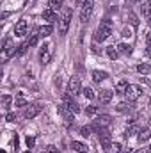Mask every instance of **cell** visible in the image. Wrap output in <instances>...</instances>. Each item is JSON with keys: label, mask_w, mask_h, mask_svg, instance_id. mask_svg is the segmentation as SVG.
I'll use <instances>...</instances> for the list:
<instances>
[{"label": "cell", "mask_w": 151, "mask_h": 153, "mask_svg": "<svg viewBox=\"0 0 151 153\" xmlns=\"http://www.w3.org/2000/svg\"><path fill=\"white\" fill-rule=\"evenodd\" d=\"M80 135L82 137H89L91 135V126H82L80 128Z\"/></svg>", "instance_id": "1f68e13d"}, {"label": "cell", "mask_w": 151, "mask_h": 153, "mask_svg": "<svg viewBox=\"0 0 151 153\" xmlns=\"http://www.w3.org/2000/svg\"><path fill=\"white\" fill-rule=\"evenodd\" d=\"M85 2H89V0H76V4H78V5H84Z\"/></svg>", "instance_id": "ab89813d"}, {"label": "cell", "mask_w": 151, "mask_h": 153, "mask_svg": "<svg viewBox=\"0 0 151 153\" xmlns=\"http://www.w3.org/2000/svg\"><path fill=\"white\" fill-rule=\"evenodd\" d=\"M27 34V20H20L16 25H14V36L21 38Z\"/></svg>", "instance_id": "7c38bea8"}, {"label": "cell", "mask_w": 151, "mask_h": 153, "mask_svg": "<svg viewBox=\"0 0 151 153\" xmlns=\"http://www.w3.org/2000/svg\"><path fill=\"white\" fill-rule=\"evenodd\" d=\"M44 153H50V152H44Z\"/></svg>", "instance_id": "7bdbcfd3"}, {"label": "cell", "mask_w": 151, "mask_h": 153, "mask_svg": "<svg viewBox=\"0 0 151 153\" xmlns=\"http://www.w3.org/2000/svg\"><path fill=\"white\" fill-rule=\"evenodd\" d=\"M139 4H141V11H142V14L150 20V16H151V2L150 0H139Z\"/></svg>", "instance_id": "4fadbf2b"}, {"label": "cell", "mask_w": 151, "mask_h": 153, "mask_svg": "<svg viewBox=\"0 0 151 153\" xmlns=\"http://www.w3.org/2000/svg\"><path fill=\"white\" fill-rule=\"evenodd\" d=\"M135 153H146V152H144V150H137Z\"/></svg>", "instance_id": "60d3db41"}, {"label": "cell", "mask_w": 151, "mask_h": 153, "mask_svg": "<svg viewBox=\"0 0 151 153\" xmlns=\"http://www.w3.org/2000/svg\"><path fill=\"white\" fill-rule=\"evenodd\" d=\"M110 152L112 153H123V146H121L119 143H114L112 146H110Z\"/></svg>", "instance_id": "4dcf8cb0"}, {"label": "cell", "mask_w": 151, "mask_h": 153, "mask_svg": "<svg viewBox=\"0 0 151 153\" xmlns=\"http://www.w3.org/2000/svg\"><path fill=\"white\" fill-rule=\"evenodd\" d=\"M130 22H132V25H133V27H137V25H139V20H137V16H135L133 13H130Z\"/></svg>", "instance_id": "d6a6232c"}, {"label": "cell", "mask_w": 151, "mask_h": 153, "mask_svg": "<svg viewBox=\"0 0 151 153\" xmlns=\"http://www.w3.org/2000/svg\"><path fill=\"white\" fill-rule=\"evenodd\" d=\"M64 103L68 105V109H70L73 114H78V112L82 111V109H80V105L75 102V98H73L71 94H64Z\"/></svg>", "instance_id": "9c48e42d"}, {"label": "cell", "mask_w": 151, "mask_h": 153, "mask_svg": "<svg viewBox=\"0 0 151 153\" xmlns=\"http://www.w3.org/2000/svg\"><path fill=\"white\" fill-rule=\"evenodd\" d=\"M115 48H117V52H119L121 55H130V53H132V46L126 45V43H119Z\"/></svg>", "instance_id": "2e32d148"}, {"label": "cell", "mask_w": 151, "mask_h": 153, "mask_svg": "<svg viewBox=\"0 0 151 153\" xmlns=\"http://www.w3.org/2000/svg\"><path fill=\"white\" fill-rule=\"evenodd\" d=\"M110 34H112V22H110V20H103V22L100 23V27L96 29L94 41H100V43H103L105 39L110 38Z\"/></svg>", "instance_id": "6da1fadb"}, {"label": "cell", "mask_w": 151, "mask_h": 153, "mask_svg": "<svg viewBox=\"0 0 151 153\" xmlns=\"http://www.w3.org/2000/svg\"><path fill=\"white\" fill-rule=\"evenodd\" d=\"M38 39H39V34H30V38L27 39V45L29 46H36L38 45Z\"/></svg>", "instance_id": "f1b7e54d"}, {"label": "cell", "mask_w": 151, "mask_h": 153, "mask_svg": "<svg viewBox=\"0 0 151 153\" xmlns=\"http://www.w3.org/2000/svg\"><path fill=\"white\" fill-rule=\"evenodd\" d=\"M5 119H7L9 123H13V121H16V116H14V114H7V117H5Z\"/></svg>", "instance_id": "8d00e7d4"}, {"label": "cell", "mask_w": 151, "mask_h": 153, "mask_svg": "<svg viewBox=\"0 0 151 153\" xmlns=\"http://www.w3.org/2000/svg\"><path fill=\"white\" fill-rule=\"evenodd\" d=\"M107 76H109V75H107L105 71H100V70H94V71H93V80H94V82H98V84H100V82H103Z\"/></svg>", "instance_id": "d6986e66"}, {"label": "cell", "mask_w": 151, "mask_h": 153, "mask_svg": "<svg viewBox=\"0 0 151 153\" xmlns=\"http://www.w3.org/2000/svg\"><path fill=\"white\" fill-rule=\"evenodd\" d=\"M14 105H16V107H25V105H27V98L23 96V93H18V94L14 96Z\"/></svg>", "instance_id": "ffe728a7"}, {"label": "cell", "mask_w": 151, "mask_h": 153, "mask_svg": "<svg viewBox=\"0 0 151 153\" xmlns=\"http://www.w3.org/2000/svg\"><path fill=\"white\" fill-rule=\"evenodd\" d=\"M139 130H141V128H139L137 125H130V126L126 128V134H124V135H126V139H128V137H132V135H135V134H139Z\"/></svg>", "instance_id": "cb8c5ba5"}, {"label": "cell", "mask_w": 151, "mask_h": 153, "mask_svg": "<svg viewBox=\"0 0 151 153\" xmlns=\"http://www.w3.org/2000/svg\"><path fill=\"white\" fill-rule=\"evenodd\" d=\"M112 123V117L109 114H101L96 117V123H94V126H100V128H107L109 125Z\"/></svg>", "instance_id": "8fae6325"}, {"label": "cell", "mask_w": 151, "mask_h": 153, "mask_svg": "<svg viewBox=\"0 0 151 153\" xmlns=\"http://www.w3.org/2000/svg\"><path fill=\"white\" fill-rule=\"evenodd\" d=\"M11 102H13V98H11L9 94H4V96H2V107H4V109H9Z\"/></svg>", "instance_id": "83f0119b"}, {"label": "cell", "mask_w": 151, "mask_h": 153, "mask_svg": "<svg viewBox=\"0 0 151 153\" xmlns=\"http://www.w3.org/2000/svg\"><path fill=\"white\" fill-rule=\"evenodd\" d=\"M146 41H148V53L151 55V30L148 32V38H146Z\"/></svg>", "instance_id": "836d02e7"}, {"label": "cell", "mask_w": 151, "mask_h": 153, "mask_svg": "<svg viewBox=\"0 0 151 153\" xmlns=\"http://www.w3.org/2000/svg\"><path fill=\"white\" fill-rule=\"evenodd\" d=\"M141 94H142V89H141V85H135V84H130V85L126 87V93H124V96H126L128 102H135V100H139Z\"/></svg>", "instance_id": "3957f363"}, {"label": "cell", "mask_w": 151, "mask_h": 153, "mask_svg": "<svg viewBox=\"0 0 151 153\" xmlns=\"http://www.w3.org/2000/svg\"><path fill=\"white\" fill-rule=\"evenodd\" d=\"M130 2H132V0H130Z\"/></svg>", "instance_id": "ee69618b"}, {"label": "cell", "mask_w": 151, "mask_h": 153, "mask_svg": "<svg viewBox=\"0 0 151 153\" xmlns=\"http://www.w3.org/2000/svg\"><path fill=\"white\" fill-rule=\"evenodd\" d=\"M57 112L61 114V117L64 119V123L66 125H71L73 123V112L68 109V105L64 103V105H57Z\"/></svg>", "instance_id": "5b68a950"}, {"label": "cell", "mask_w": 151, "mask_h": 153, "mask_svg": "<svg viewBox=\"0 0 151 153\" xmlns=\"http://www.w3.org/2000/svg\"><path fill=\"white\" fill-rule=\"evenodd\" d=\"M137 71H139L141 75H150L151 73V64H148V62L139 64V66H137Z\"/></svg>", "instance_id": "7402d4cb"}, {"label": "cell", "mask_w": 151, "mask_h": 153, "mask_svg": "<svg viewBox=\"0 0 151 153\" xmlns=\"http://www.w3.org/2000/svg\"><path fill=\"white\" fill-rule=\"evenodd\" d=\"M93 9H94V0H89V2H85V4L82 5V9H80V20H82L84 23L91 20Z\"/></svg>", "instance_id": "277c9868"}, {"label": "cell", "mask_w": 151, "mask_h": 153, "mask_svg": "<svg viewBox=\"0 0 151 153\" xmlns=\"http://www.w3.org/2000/svg\"><path fill=\"white\" fill-rule=\"evenodd\" d=\"M80 91H84L80 80H78V78H71V80L68 82V94H71V96L75 98V96L80 94Z\"/></svg>", "instance_id": "8992f818"}, {"label": "cell", "mask_w": 151, "mask_h": 153, "mask_svg": "<svg viewBox=\"0 0 151 153\" xmlns=\"http://www.w3.org/2000/svg\"><path fill=\"white\" fill-rule=\"evenodd\" d=\"M150 137H151V130L150 128H141V130H139V135H137L139 143H146Z\"/></svg>", "instance_id": "9a60e30c"}, {"label": "cell", "mask_w": 151, "mask_h": 153, "mask_svg": "<svg viewBox=\"0 0 151 153\" xmlns=\"http://www.w3.org/2000/svg\"><path fill=\"white\" fill-rule=\"evenodd\" d=\"M123 36H126V38H128V36H132V32H130L128 29H124V30H123Z\"/></svg>", "instance_id": "f35d334b"}, {"label": "cell", "mask_w": 151, "mask_h": 153, "mask_svg": "<svg viewBox=\"0 0 151 153\" xmlns=\"http://www.w3.org/2000/svg\"><path fill=\"white\" fill-rule=\"evenodd\" d=\"M150 25H151V16H150Z\"/></svg>", "instance_id": "b9f144b4"}, {"label": "cell", "mask_w": 151, "mask_h": 153, "mask_svg": "<svg viewBox=\"0 0 151 153\" xmlns=\"http://www.w3.org/2000/svg\"><path fill=\"white\" fill-rule=\"evenodd\" d=\"M150 150H151V148H150Z\"/></svg>", "instance_id": "bcb514c9"}, {"label": "cell", "mask_w": 151, "mask_h": 153, "mask_svg": "<svg viewBox=\"0 0 151 153\" xmlns=\"http://www.w3.org/2000/svg\"><path fill=\"white\" fill-rule=\"evenodd\" d=\"M112 96H114V93L110 91V89H101L100 94H98V100H100L101 105H107V103H110Z\"/></svg>", "instance_id": "30bf717a"}, {"label": "cell", "mask_w": 151, "mask_h": 153, "mask_svg": "<svg viewBox=\"0 0 151 153\" xmlns=\"http://www.w3.org/2000/svg\"><path fill=\"white\" fill-rule=\"evenodd\" d=\"M43 20H46V22L53 23V22L57 20V14H55V11H52L50 7H48V9H44V11H43Z\"/></svg>", "instance_id": "5bb4252c"}, {"label": "cell", "mask_w": 151, "mask_h": 153, "mask_svg": "<svg viewBox=\"0 0 151 153\" xmlns=\"http://www.w3.org/2000/svg\"><path fill=\"white\" fill-rule=\"evenodd\" d=\"M27 153H29V152H27Z\"/></svg>", "instance_id": "f6af8a7d"}, {"label": "cell", "mask_w": 151, "mask_h": 153, "mask_svg": "<svg viewBox=\"0 0 151 153\" xmlns=\"http://www.w3.org/2000/svg\"><path fill=\"white\" fill-rule=\"evenodd\" d=\"M48 152H50V153H61L57 148H55V146H48Z\"/></svg>", "instance_id": "74e56055"}, {"label": "cell", "mask_w": 151, "mask_h": 153, "mask_svg": "<svg viewBox=\"0 0 151 153\" xmlns=\"http://www.w3.org/2000/svg\"><path fill=\"white\" fill-rule=\"evenodd\" d=\"M48 7L52 11H59L62 7V0H48Z\"/></svg>", "instance_id": "d4e9b609"}, {"label": "cell", "mask_w": 151, "mask_h": 153, "mask_svg": "<svg viewBox=\"0 0 151 153\" xmlns=\"http://www.w3.org/2000/svg\"><path fill=\"white\" fill-rule=\"evenodd\" d=\"M70 22H71V9H64L62 14H61V18H59V32L61 34H66L68 32Z\"/></svg>", "instance_id": "7a4b0ae2"}, {"label": "cell", "mask_w": 151, "mask_h": 153, "mask_svg": "<svg viewBox=\"0 0 151 153\" xmlns=\"http://www.w3.org/2000/svg\"><path fill=\"white\" fill-rule=\"evenodd\" d=\"M39 59L43 64H48L52 61V46L50 45H43V48L39 50Z\"/></svg>", "instance_id": "ba28073f"}, {"label": "cell", "mask_w": 151, "mask_h": 153, "mask_svg": "<svg viewBox=\"0 0 151 153\" xmlns=\"http://www.w3.org/2000/svg\"><path fill=\"white\" fill-rule=\"evenodd\" d=\"M27 48H30V46H29L27 43H23V45H20V46H18V50L14 52V57H21V55H23V53L27 52Z\"/></svg>", "instance_id": "4316f807"}, {"label": "cell", "mask_w": 151, "mask_h": 153, "mask_svg": "<svg viewBox=\"0 0 151 153\" xmlns=\"http://www.w3.org/2000/svg\"><path fill=\"white\" fill-rule=\"evenodd\" d=\"M85 114L91 116V117H94V116L100 114V107H96V105H89V107H85Z\"/></svg>", "instance_id": "603a6c76"}, {"label": "cell", "mask_w": 151, "mask_h": 153, "mask_svg": "<svg viewBox=\"0 0 151 153\" xmlns=\"http://www.w3.org/2000/svg\"><path fill=\"white\" fill-rule=\"evenodd\" d=\"M71 148L78 153H87V146H85L84 143H78V141H73V143H71Z\"/></svg>", "instance_id": "44dd1931"}, {"label": "cell", "mask_w": 151, "mask_h": 153, "mask_svg": "<svg viewBox=\"0 0 151 153\" xmlns=\"http://www.w3.org/2000/svg\"><path fill=\"white\" fill-rule=\"evenodd\" d=\"M128 85H130V84H128L126 80H119V82L115 84V93H117V94H124Z\"/></svg>", "instance_id": "ac0fdd59"}, {"label": "cell", "mask_w": 151, "mask_h": 153, "mask_svg": "<svg viewBox=\"0 0 151 153\" xmlns=\"http://www.w3.org/2000/svg\"><path fill=\"white\" fill-rule=\"evenodd\" d=\"M126 109H128V105H126V103H119V105H117V111H119V112H124Z\"/></svg>", "instance_id": "e575fe53"}, {"label": "cell", "mask_w": 151, "mask_h": 153, "mask_svg": "<svg viewBox=\"0 0 151 153\" xmlns=\"http://www.w3.org/2000/svg\"><path fill=\"white\" fill-rule=\"evenodd\" d=\"M27 146H29V148L34 146V137H27Z\"/></svg>", "instance_id": "d590c367"}, {"label": "cell", "mask_w": 151, "mask_h": 153, "mask_svg": "<svg viewBox=\"0 0 151 153\" xmlns=\"http://www.w3.org/2000/svg\"><path fill=\"white\" fill-rule=\"evenodd\" d=\"M41 111H43V105H41V103H32V105H29V107L25 109L23 116H25V119H32V117H36Z\"/></svg>", "instance_id": "52a82bcc"}, {"label": "cell", "mask_w": 151, "mask_h": 153, "mask_svg": "<svg viewBox=\"0 0 151 153\" xmlns=\"http://www.w3.org/2000/svg\"><path fill=\"white\" fill-rule=\"evenodd\" d=\"M52 32H53L52 25H41V27L38 29V34H39V36H43V38H48Z\"/></svg>", "instance_id": "e0dca14e"}, {"label": "cell", "mask_w": 151, "mask_h": 153, "mask_svg": "<svg viewBox=\"0 0 151 153\" xmlns=\"http://www.w3.org/2000/svg\"><path fill=\"white\" fill-rule=\"evenodd\" d=\"M84 96H85L87 100H93V98H94L96 94H94V91H93L91 87H85V89H84Z\"/></svg>", "instance_id": "f546056e"}, {"label": "cell", "mask_w": 151, "mask_h": 153, "mask_svg": "<svg viewBox=\"0 0 151 153\" xmlns=\"http://www.w3.org/2000/svg\"><path fill=\"white\" fill-rule=\"evenodd\" d=\"M107 55H109V59H117V55H119V52H117V48L115 46H107Z\"/></svg>", "instance_id": "484cf974"}]
</instances>
